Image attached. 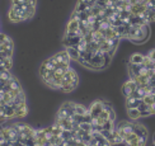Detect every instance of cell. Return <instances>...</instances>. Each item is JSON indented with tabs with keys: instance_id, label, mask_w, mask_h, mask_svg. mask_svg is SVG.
Masks as SVG:
<instances>
[{
	"instance_id": "1",
	"label": "cell",
	"mask_w": 155,
	"mask_h": 146,
	"mask_svg": "<svg viewBox=\"0 0 155 146\" xmlns=\"http://www.w3.org/2000/svg\"><path fill=\"white\" fill-rule=\"evenodd\" d=\"M134 127H135V125H132L131 122H126V121H125V122H121L120 123V126L117 127V131H118V133L121 135V137L125 140L126 136L134 133Z\"/></svg>"
},
{
	"instance_id": "2",
	"label": "cell",
	"mask_w": 155,
	"mask_h": 146,
	"mask_svg": "<svg viewBox=\"0 0 155 146\" xmlns=\"http://www.w3.org/2000/svg\"><path fill=\"white\" fill-rule=\"evenodd\" d=\"M88 111H89L90 116H92L93 118H94V117H99V114H101L102 111H103V102H101V100L93 102L92 105H90V108H89Z\"/></svg>"
},
{
	"instance_id": "3",
	"label": "cell",
	"mask_w": 155,
	"mask_h": 146,
	"mask_svg": "<svg viewBox=\"0 0 155 146\" xmlns=\"http://www.w3.org/2000/svg\"><path fill=\"white\" fill-rule=\"evenodd\" d=\"M137 83H135L134 80H128L127 83H125V85L124 86H122V93H124L125 94V97L127 98V97H130V95L135 92V90H136V89H137Z\"/></svg>"
},
{
	"instance_id": "4",
	"label": "cell",
	"mask_w": 155,
	"mask_h": 146,
	"mask_svg": "<svg viewBox=\"0 0 155 146\" xmlns=\"http://www.w3.org/2000/svg\"><path fill=\"white\" fill-rule=\"evenodd\" d=\"M31 17L28 14H25V13H19V11H15V10H13L10 9L9 11V19L12 22H22V21H27V19H29Z\"/></svg>"
},
{
	"instance_id": "5",
	"label": "cell",
	"mask_w": 155,
	"mask_h": 146,
	"mask_svg": "<svg viewBox=\"0 0 155 146\" xmlns=\"http://www.w3.org/2000/svg\"><path fill=\"white\" fill-rule=\"evenodd\" d=\"M134 132H135V135H137L139 137V141H143V142H146V138H147V131L145 127L141 125V123H137V125H135L134 127Z\"/></svg>"
},
{
	"instance_id": "6",
	"label": "cell",
	"mask_w": 155,
	"mask_h": 146,
	"mask_svg": "<svg viewBox=\"0 0 155 146\" xmlns=\"http://www.w3.org/2000/svg\"><path fill=\"white\" fill-rule=\"evenodd\" d=\"M52 60H54L56 63H61V62H64V63H69L71 59H70V56H69V54H68V51L65 50V51H61V52L54 55V56H52Z\"/></svg>"
},
{
	"instance_id": "7",
	"label": "cell",
	"mask_w": 155,
	"mask_h": 146,
	"mask_svg": "<svg viewBox=\"0 0 155 146\" xmlns=\"http://www.w3.org/2000/svg\"><path fill=\"white\" fill-rule=\"evenodd\" d=\"M56 123L59 125L62 130H68V131L73 130V118L71 117H69V118H57Z\"/></svg>"
},
{
	"instance_id": "8",
	"label": "cell",
	"mask_w": 155,
	"mask_h": 146,
	"mask_svg": "<svg viewBox=\"0 0 155 146\" xmlns=\"http://www.w3.org/2000/svg\"><path fill=\"white\" fill-rule=\"evenodd\" d=\"M83 37H66L64 38V44H65L66 47H75L78 43L80 42Z\"/></svg>"
},
{
	"instance_id": "9",
	"label": "cell",
	"mask_w": 155,
	"mask_h": 146,
	"mask_svg": "<svg viewBox=\"0 0 155 146\" xmlns=\"http://www.w3.org/2000/svg\"><path fill=\"white\" fill-rule=\"evenodd\" d=\"M27 113H28V108H27L25 102L22 104H19L15 108V117H24V116H27Z\"/></svg>"
},
{
	"instance_id": "10",
	"label": "cell",
	"mask_w": 155,
	"mask_h": 146,
	"mask_svg": "<svg viewBox=\"0 0 155 146\" xmlns=\"http://www.w3.org/2000/svg\"><path fill=\"white\" fill-rule=\"evenodd\" d=\"M141 100H143V99H136L134 97H127L126 98V107H127V109H130V108H137L139 104L141 103Z\"/></svg>"
},
{
	"instance_id": "11",
	"label": "cell",
	"mask_w": 155,
	"mask_h": 146,
	"mask_svg": "<svg viewBox=\"0 0 155 146\" xmlns=\"http://www.w3.org/2000/svg\"><path fill=\"white\" fill-rule=\"evenodd\" d=\"M42 67H45L47 70V71H55L56 70V67H57V63L52 60V57H50L48 60H46V61H43V63H42Z\"/></svg>"
},
{
	"instance_id": "12",
	"label": "cell",
	"mask_w": 155,
	"mask_h": 146,
	"mask_svg": "<svg viewBox=\"0 0 155 146\" xmlns=\"http://www.w3.org/2000/svg\"><path fill=\"white\" fill-rule=\"evenodd\" d=\"M124 141H125L126 144H128L130 146H137V144H139V137H137V135H135V132H134V133H131V135L126 136Z\"/></svg>"
},
{
	"instance_id": "13",
	"label": "cell",
	"mask_w": 155,
	"mask_h": 146,
	"mask_svg": "<svg viewBox=\"0 0 155 146\" xmlns=\"http://www.w3.org/2000/svg\"><path fill=\"white\" fill-rule=\"evenodd\" d=\"M145 60V56L141 54H134L130 59V63H135V65H143Z\"/></svg>"
},
{
	"instance_id": "14",
	"label": "cell",
	"mask_w": 155,
	"mask_h": 146,
	"mask_svg": "<svg viewBox=\"0 0 155 146\" xmlns=\"http://www.w3.org/2000/svg\"><path fill=\"white\" fill-rule=\"evenodd\" d=\"M79 29V21H75V19H70V22L68 23L66 27V33H71Z\"/></svg>"
},
{
	"instance_id": "15",
	"label": "cell",
	"mask_w": 155,
	"mask_h": 146,
	"mask_svg": "<svg viewBox=\"0 0 155 146\" xmlns=\"http://www.w3.org/2000/svg\"><path fill=\"white\" fill-rule=\"evenodd\" d=\"M125 142L124 138L121 137V135L118 133L117 130H113L112 131V141H111V145H118V144H122Z\"/></svg>"
},
{
	"instance_id": "16",
	"label": "cell",
	"mask_w": 155,
	"mask_h": 146,
	"mask_svg": "<svg viewBox=\"0 0 155 146\" xmlns=\"http://www.w3.org/2000/svg\"><path fill=\"white\" fill-rule=\"evenodd\" d=\"M90 8H89L87 0H79V3H78L76 8H75V11H87Z\"/></svg>"
},
{
	"instance_id": "17",
	"label": "cell",
	"mask_w": 155,
	"mask_h": 146,
	"mask_svg": "<svg viewBox=\"0 0 155 146\" xmlns=\"http://www.w3.org/2000/svg\"><path fill=\"white\" fill-rule=\"evenodd\" d=\"M68 54L70 56V59H73V60H79V57H80V52L78 51L75 47H68Z\"/></svg>"
},
{
	"instance_id": "18",
	"label": "cell",
	"mask_w": 155,
	"mask_h": 146,
	"mask_svg": "<svg viewBox=\"0 0 155 146\" xmlns=\"http://www.w3.org/2000/svg\"><path fill=\"white\" fill-rule=\"evenodd\" d=\"M127 113H128V117L131 119H139L141 117L139 108H130V109H127Z\"/></svg>"
},
{
	"instance_id": "19",
	"label": "cell",
	"mask_w": 155,
	"mask_h": 146,
	"mask_svg": "<svg viewBox=\"0 0 155 146\" xmlns=\"http://www.w3.org/2000/svg\"><path fill=\"white\" fill-rule=\"evenodd\" d=\"M8 85L10 86L12 90H18V92H22V88H21V85H19L18 80H17L15 78H13V76H12V79L8 81Z\"/></svg>"
},
{
	"instance_id": "20",
	"label": "cell",
	"mask_w": 155,
	"mask_h": 146,
	"mask_svg": "<svg viewBox=\"0 0 155 146\" xmlns=\"http://www.w3.org/2000/svg\"><path fill=\"white\" fill-rule=\"evenodd\" d=\"M75 48H76L78 51H79V52H85L87 48H88V43H87V42H85V41H84L83 38H81L80 42H79V43H78L76 46H75Z\"/></svg>"
},
{
	"instance_id": "21",
	"label": "cell",
	"mask_w": 155,
	"mask_h": 146,
	"mask_svg": "<svg viewBox=\"0 0 155 146\" xmlns=\"http://www.w3.org/2000/svg\"><path fill=\"white\" fill-rule=\"evenodd\" d=\"M12 79V75L9 73V70H4L3 73H0V80L4 81V83H8Z\"/></svg>"
},
{
	"instance_id": "22",
	"label": "cell",
	"mask_w": 155,
	"mask_h": 146,
	"mask_svg": "<svg viewBox=\"0 0 155 146\" xmlns=\"http://www.w3.org/2000/svg\"><path fill=\"white\" fill-rule=\"evenodd\" d=\"M69 117H71V116H70V113L61 105L59 112H57V118H69Z\"/></svg>"
},
{
	"instance_id": "23",
	"label": "cell",
	"mask_w": 155,
	"mask_h": 146,
	"mask_svg": "<svg viewBox=\"0 0 155 146\" xmlns=\"http://www.w3.org/2000/svg\"><path fill=\"white\" fill-rule=\"evenodd\" d=\"M88 112V109L81 104H75V114H80V116H84Z\"/></svg>"
},
{
	"instance_id": "24",
	"label": "cell",
	"mask_w": 155,
	"mask_h": 146,
	"mask_svg": "<svg viewBox=\"0 0 155 146\" xmlns=\"http://www.w3.org/2000/svg\"><path fill=\"white\" fill-rule=\"evenodd\" d=\"M0 65H3L5 67V70H9L12 67V60L10 57H6V59H3L2 61H0Z\"/></svg>"
},
{
	"instance_id": "25",
	"label": "cell",
	"mask_w": 155,
	"mask_h": 146,
	"mask_svg": "<svg viewBox=\"0 0 155 146\" xmlns=\"http://www.w3.org/2000/svg\"><path fill=\"white\" fill-rule=\"evenodd\" d=\"M102 128L103 130H108V131H113V121H111V119L106 121V122L102 125Z\"/></svg>"
},
{
	"instance_id": "26",
	"label": "cell",
	"mask_w": 155,
	"mask_h": 146,
	"mask_svg": "<svg viewBox=\"0 0 155 146\" xmlns=\"http://www.w3.org/2000/svg\"><path fill=\"white\" fill-rule=\"evenodd\" d=\"M101 133L103 135V137H104L106 140H108L109 142L112 141V131H108V130H102Z\"/></svg>"
},
{
	"instance_id": "27",
	"label": "cell",
	"mask_w": 155,
	"mask_h": 146,
	"mask_svg": "<svg viewBox=\"0 0 155 146\" xmlns=\"http://www.w3.org/2000/svg\"><path fill=\"white\" fill-rule=\"evenodd\" d=\"M51 128H52V132H54V135H55V136H60V135H61V132L64 131V130H62L61 127H60L59 125H57V123H56V125H54L52 127H51Z\"/></svg>"
},
{
	"instance_id": "28",
	"label": "cell",
	"mask_w": 155,
	"mask_h": 146,
	"mask_svg": "<svg viewBox=\"0 0 155 146\" xmlns=\"http://www.w3.org/2000/svg\"><path fill=\"white\" fill-rule=\"evenodd\" d=\"M60 137L62 138V140H70L71 138V131H68V130H64L62 132H61V135H60Z\"/></svg>"
},
{
	"instance_id": "29",
	"label": "cell",
	"mask_w": 155,
	"mask_h": 146,
	"mask_svg": "<svg viewBox=\"0 0 155 146\" xmlns=\"http://www.w3.org/2000/svg\"><path fill=\"white\" fill-rule=\"evenodd\" d=\"M139 111L140 112H146V111H150V105H147V104H145L143 100H141V103L139 104Z\"/></svg>"
},
{
	"instance_id": "30",
	"label": "cell",
	"mask_w": 155,
	"mask_h": 146,
	"mask_svg": "<svg viewBox=\"0 0 155 146\" xmlns=\"http://www.w3.org/2000/svg\"><path fill=\"white\" fill-rule=\"evenodd\" d=\"M80 130H84V131H87V132H92V126H90V123H80Z\"/></svg>"
},
{
	"instance_id": "31",
	"label": "cell",
	"mask_w": 155,
	"mask_h": 146,
	"mask_svg": "<svg viewBox=\"0 0 155 146\" xmlns=\"http://www.w3.org/2000/svg\"><path fill=\"white\" fill-rule=\"evenodd\" d=\"M14 126H15V128L18 130V132H19V133L23 132V131H24V130L28 127V125H24V123H15Z\"/></svg>"
},
{
	"instance_id": "32",
	"label": "cell",
	"mask_w": 155,
	"mask_h": 146,
	"mask_svg": "<svg viewBox=\"0 0 155 146\" xmlns=\"http://www.w3.org/2000/svg\"><path fill=\"white\" fill-rule=\"evenodd\" d=\"M92 116H90V113H89V111L85 113V114H84V123H90V122H92Z\"/></svg>"
},
{
	"instance_id": "33",
	"label": "cell",
	"mask_w": 155,
	"mask_h": 146,
	"mask_svg": "<svg viewBox=\"0 0 155 146\" xmlns=\"http://www.w3.org/2000/svg\"><path fill=\"white\" fill-rule=\"evenodd\" d=\"M10 38L6 36L5 33H0V44H3L4 42H6V41H9Z\"/></svg>"
},
{
	"instance_id": "34",
	"label": "cell",
	"mask_w": 155,
	"mask_h": 146,
	"mask_svg": "<svg viewBox=\"0 0 155 146\" xmlns=\"http://www.w3.org/2000/svg\"><path fill=\"white\" fill-rule=\"evenodd\" d=\"M149 59H150L153 62H155V50H153L149 54Z\"/></svg>"
},
{
	"instance_id": "35",
	"label": "cell",
	"mask_w": 155,
	"mask_h": 146,
	"mask_svg": "<svg viewBox=\"0 0 155 146\" xmlns=\"http://www.w3.org/2000/svg\"><path fill=\"white\" fill-rule=\"evenodd\" d=\"M83 146H89V145H87V144H84V145H83Z\"/></svg>"
},
{
	"instance_id": "36",
	"label": "cell",
	"mask_w": 155,
	"mask_h": 146,
	"mask_svg": "<svg viewBox=\"0 0 155 146\" xmlns=\"http://www.w3.org/2000/svg\"><path fill=\"white\" fill-rule=\"evenodd\" d=\"M120 2H124V0H120Z\"/></svg>"
},
{
	"instance_id": "37",
	"label": "cell",
	"mask_w": 155,
	"mask_h": 146,
	"mask_svg": "<svg viewBox=\"0 0 155 146\" xmlns=\"http://www.w3.org/2000/svg\"><path fill=\"white\" fill-rule=\"evenodd\" d=\"M154 141H155V140H154Z\"/></svg>"
}]
</instances>
